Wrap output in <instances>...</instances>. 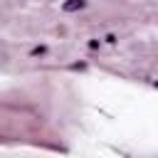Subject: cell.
<instances>
[{
	"label": "cell",
	"mask_w": 158,
	"mask_h": 158,
	"mask_svg": "<svg viewBox=\"0 0 158 158\" xmlns=\"http://www.w3.org/2000/svg\"><path fill=\"white\" fill-rule=\"evenodd\" d=\"M84 5H86L84 0H64V2H62V10H64V12H77V10H81Z\"/></svg>",
	"instance_id": "cell-1"
},
{
	"label": "cell",
	"mask_w": 158,
	"mask_h": 158,
	"mask_svg": "<svg viewBox=\"0 0 158 158\" xmlns=\"http://www.w3.org/2000/svg\"><path fill=\"white\" fill-rule=\"evenodd\" d=\"M153 86H156V89H158V81H156V84H153Z\"/></svg>",
	"instance_id": "cell-3"
},
{
	"label": "cell",
	"mask_w": 158,
	"mask_h": 158,
	"mask_svg": "<svg viewBox=\"0 0 158 158\" xmlns=\"http://www.w3.org/2000/svg\"><path fill=\"white\" fill-rule=\"evenodd\" d=\"M44 52H47V47L42 44V47H35V49H32L30 54H32V57H40V54H44Z\"/></svg>",
	"instance_id": "cell-2"
}]
</instances>
